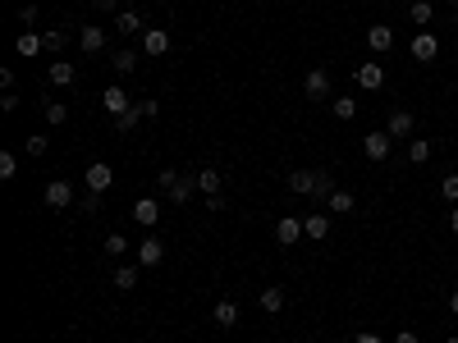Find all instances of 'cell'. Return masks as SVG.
<instances>
[{
  "instance_id": "32",
  "label": "cell",
  "mask_w": 458,
  "mask_h": 343,
  "mask_svg": "<svg viewBox=\"0 0 458 343\" xmlns=\"http://www.w3.org/2000/svg\"><path fill=\"white\" fill-rule=\"evenodd\" d=\"M115 74H133V69H138V55H133V51H115Z\"/></svg>"
},
{
  "instance_id": "35",
  "label": "cell",
  "mask_w": 458,
  "mask_h": 343,
  "mask_svg": "<svg viewBox=\"0 0 458 343\" xmlns=\"http://www.w3.org/2000/svg\"><path fill=\"white\" fill-rule=\"evenodd\" d=\"M440 197H445V202H458V174H445V183H440Z\"/></svg>"
},
{
  "instance_id": "14",
  "label": "cell",
  "mask_w": 458,
  "mask_h": 343,
  "mask_svg": "<svg viewBox=\"0 0 458 343\" xmlns=\"http://www.w3.org/2000/svg\"><path fill=\"white\" fill-rule=\"evenodd\" d=\"M142 51L147 55H165L170 51V33H165V28H147V33H142Z\"/></svg>"
},
{
  "instance_id": "22",
  "label": "cell",
  "mask_w": 458,
  "mask_h": 343,
  "mask_svg": "<svg viewBox=\"0 0 458 343\" xmlns=\"http://www.w3.org/2000/svg\"><path fill=\"white\" fill-rule=\"evenodd\" d=\"M261 311H270V316H275V311H285V289H275V284H270V289H261Z\"/></svg>"
},
{
  "instance_id": "38",
  "label": "cell",
  "mask_w": 458,
  "mask_h": 343,
  "mask_svg": "<svg viewBox=\"0 0 458 343\" xmlns=\"http://www.w3.org/2000/svg\"><path fill=\"white\" fill-rule=\"evenodd\" d=\"M96 206H101V192H92V188H87V197L78 202V211H96Z\"/></svg>"
},
{
  "instance_id": "5",
  "label": "cell",
  "mask_w": 458,
  "mask_h": 343,
  "mask_svg": "<svg viewBox=\"0 0 458 343\" xmlns=\"http://www.w3.org/2000/svg\"><path fill=\"white\" fill-rule=\"evenodd\" d=\"M367 46H372L376 55H385L389 46H394V28H389V23H372V28H367Z\"/></svg>"
},
{
  "instance_id": "16",
  "label": "cell",
  "mask_w": 458,
  "mask_h": 343,
  "mask_svg": "<svg viewBox=\"0 0 458 343\" xmlns=\"http://www.w3.org/2000/svg\"><path fill=\"white\" fill-rule=\"evenodd\" d=\"M78 46H83L87 55L105 51V28H78Z\"/></svg>"
},
{
  "instance_id": "23",
  "label": "cell",
  "mask_w": 458,
  "mask_h": 343,
  "mask_svg": "<svg viewBox=\"0 0 458 343\" xmlns=\"http://www.w3.org/2000/svg\"><path fill=\"white\" fill-rule=\"evenodd\" d=\"M408 161L426 165V161H431V142H426V137H413V142H408Z\"/></svg>"
},
{
  "instance_id": "1",
  "label": "cell",
  "mask_w": 458,
  "mask_h": 343,
  "mask_svg": "<svg viewBox=\"0 0 458 343\" xmlns=\"http://www.w3.org/2000/svg\"><path fill=\"white\" fill-rule=\"evenodd\" d=\"M156 188L165 192V197H170L174 206H183L193 197V188H197V174H179V170H161L156 174Z\"/></svg>"
},
{
  "instance_id": "9",
  "label": "cell",
  "mask_w": 458,
  "mask_h": 343,
  "mask_svg": "<svg viewBox=\"0 0 458 343\" xmlns=\"http://www.w3.org/2000/svg\"><path fill=\"white\" fill-rule=\"evenodd\" d=\"M303 92L311 96V101H316V96H330V74H326V69H307Z\"/></svg>"
},
{
  "instance_id": "4",
  "label": "cell",
  "mask_w": 458,
  "mask_h": 343,
  "mask_svg": "<svg viewBox=\"0 0 458 343\" xmlns=\"http://www.w3.org/2000/svg\"><path fill=\"white\" fill-rule=\"evenodd\" d=\"M285 183H289V192H298V197H316V188H321V174H316V170H294Z\"/></svg>"
},
{
  "instance_id": "6",
  "label": "cell",
  "mask_w": 458,
  "mask_h": 343,
  "mask_svg": "<svg viewBox=\"0 0 458 343\" xmlns=\"http://www.w3.org/2000/svg\"><path fill=\"white\" fill-rule=\"evenodd\" d=\"M413 129H417L413 110H389V124H385L389 137H413Z\"/></svg>"
},
{
  "instance_id": "43",
  "label": "cell",
  "mask_w": 458,
  "mask_h": 343,
  "mask_svg": "<svg viewBox=\"0 0 458 343\" xmlns=\"http://www.w3.org/2000/svg\"><path fill=\"white\" fill-rule=\"evenodd\" d=\"M357 343H385L381 335H357Z\"/></svg>"
},
{
  "instance_id": "30",
  "label": "cell",
  "mask_w": 458,
  "mask_h": 343,
  "mask_svg": "<svg viewBox=\"0 0 458 343\" xmlns=\"http://www.w3.org/2000/svg\"><path fill=\"white\" fill-rule=\"evenodd\" d=\"M138 120H142L138 105H133V110H124V115H115V133H133V129H138Z\"/></svg>"
},
{
  "instance_id": "26",
  "label": "cell",
  "mask_w": 458,
  "mask_h": 343,
  "mask_svg": "<svg viewBox=\"0 0 458 343\" xmlns=\"http://www.w3.org/2000/svg\"><path fill=\"white\" fill-rule=\"evenodd\" d=\"M326 206H330V211H353L357 197H353V192H344V188H335V192L326 197Z\"/></svg>"
},
{
  "instance_id": "45",
  "label": "cell",
  "mask_w": 458,
  "mask_h": 343,
  "mask_svg": "<svg viewBox=\"0 0 458 343\" xmlns=\"http://www.w3.org/2000/svg\"><path fill=\"white\" fill-rule=\"evenodd\" d=\"M450 229H454V233H458V211H450Z\"/></svg>"
},
{
  "instance_id": "36",
  "label": "cell",
  "mask_w": 458,
  "mask_h": 343,
  "mask_svg": "<svg viewBox=\"0 0 458 343\" xmlns=\"http://www.w3.org/2000/svg\"><path fill=\"white\" fill-rule=\"evenodd\" d=\"M18 23H23V28L37 23V5H33V0H28V5H18Z\"/></svg>"
},
{
  "instance_id": "41",
  "label": "cell",
  "mask_w": 458,
  "mask_h": 343,
  "mask_svg": "<svg viewBox=\"0 0 458 343\" xmlns=\"http://www.w3.org/2000/svg\"><path fill=\"white\" fill-rule=\"evenodd\" d=\"M96 9L101 14H120V0H96Z\"/></svg>"
},
{
  "instance_id": "37",
  "label": "cell",
  "mask_w": 458,
  "mask_h": 343,
  "mask_svg": "<svg viewBox=\"0 0 458 343\" xmlns=\"http://www.w3.org/2000/svg\"><path fill=\"white\" fill-rule=\"evenodd\" d=\"M46 146H51V142H46V137H28V156H46Z\"/></svg>"
},
{
  "instance_id": "39",
  "label": "cell",
  "mask_w": 458,
  "mask_h": 343,
  "mask_svg": "<svg viewBox=\"0 0 458 343\" xmlns=\"http://www.w3.org/2000/svg\"><path fill=\"white\" fill-rule=\"evenodd\" d=\"M138 110H142V120H156V115H161V101H138Z\"/></svg>"
},
{
  "instance_id": "44",
  "label": "cell",
  "mask_w": 458,
  "mask_h": 343,
  "mask_svg": "<svg viewBox=\"0 0 458 343\" xmlns=\"http://www.w3.org/2000/svg\"><path fill=\"white\" fill-rule=\"evenodd\" d=\"M450 311H454V316H458V289L450 293Z\"/></svg>"
},
{
  "instance_id": "25",
  "label": "cell",
  "mask_w": 458,
  "mask_h": 343,
  "mask_svg": "<svg viewBox=\"0 0 458 343\" xmlns=\"http://www.w3.org/2000/svg\"><path fill=\"white\" fill-rule=\"evenodd\" d=\"M115 289H120V293L138 289V266H120V270H115Z\"/></svg>"
},
{
  "instance_id": "12",
  "label": "cell",
  "mask_w": 458,
  "mask_h": 343,
  "mask_svg": "<svg viewBox=\"0 0 458 343\" xmlns=\"http://www.w3.org/2000/svg\"><path fill=\"white\" fill-rule=\"evenodd\" d=\"M110 179H115V170L105 161L87 165V188H92V192H105V188H110Z\"/></svg>"
},
{
  "instance_id": "24",
  "label": "cell",
  "mask_w": 458,
  "mask_h": 343,
  "mask_svg": "<svg viewBox=\"0 0 458 343\" xmlns=\"http://www.w3.org/2000/svg\"><path fill=\"white\" fill-rule=\"evenodd\" d=\"M220 183H225V174H216V170H202V174H197V188L207 192V197H216Z\"/></svg>"
},
{
  "instance_id": "28",
  "label": "cell",
  "mask_w": 458,
  "mask_h": 343,
  "mask_svg": "<svg viewBox=\"0 0 458 343\" xmlns=\"http://www.w3.org/2000/svg\"><path fill=\"white\" fill-rule=\"evenodd\" d=\"M330 110H335V120H353V115H357V101H353V96H335V101H330Z\"/></svg>"
},
{
  "instance_id": "13",
  "label": "cell",
  "mask_w": 458,
  "mask_h": 343,
  "mask_svg": "<svg viewBox=\"0 0 458 343\" xmlns=\"http://www.w3.org/2000/svg\"><path fill=\"white\" fill-rule=\"evenodd\" d=\"M101 105L110 115H124V110H133V101H129V92H124V87H105L101 92Z\"/></svg>"
},
{
  "instance_id": "19",
  "label": "cell",
  "mask_w": 458,
  "mask_h": 343,
  "mask_svg": "<svg viewBox=\"0 0 458 343\" xmlns=\"http://www.w3.org/2000/svg\"><path fill=\"white\" fill-rule=\"evenodd\" d=\"M211 320H216L220 330H234V325H239V302H216V311H211Z\"/></svg>"
},
{
  "instance_id": "21",
  "label": "cell",
  "mask_w": 458,
  "mask_h": 343,
  "mask_svg": "<svg viewBox=\"0 0 458 343\" xmlns=\"http://www.w3.org/2000/svg\"><path fill=\"white\" fill-rule=\"evenodd\" d=\"M46 78H51V83H55V87H69V83H74V78H78V69H74L69 60H55L51 69H46Z\"/></svg>"
},
{
  "instance_id": "20",
  "label": "cell",
  "mask_w": 458,
  "mask_h": 343,
  "mask_svg": "<svg viewBox=\"0 0 458 343\" xmlns=\"http://www.w3.org/2000/svg\"><path fill=\"white\" fill-rule=\"evenodd\" d=\"M303 233H307V238H316V243L330 238V215H321V211L307 215V220H303Z\"/></svg>"
},
{
  "instance_id": "18",
  "label": "cell",
  "mask_w": 458,
  "mask_h": 343,
  "mask_svg": "<svg viewBox=\"0 0 458 343\" xmlns=\"http://www.w3.org/2000/svg\"><path fill=\"white\" fill-rule=\"evenodd\" d=\"M133 220H138V224H147V229H151V224L161 220V206H156L151 197H138V202H133Z\"/></svg>"
},
{
  "instance_id": "29",
  "label": "cell",
  "mask_w": 458,
  "mask_h": 343,
  "mask_svg": "<svg viewBox=\"0 0 458 343\" xmlns=\"http://www.w3.org/2000/svg\"><path fill=\"white\" fill-rule=\"evenodd\" d=\"M64 120H69V105H64V101H46V124H51V129H60Z\"/></svg>"
},
{
  "instance_id": "3",
  "label": "cell",
  "mask_w": 458,
  "mask_h": 343,
  "mask_svg": "<svg viewBox=\"0 0 458 343\" xmlns=\"http://www.w3.org/2000/svg\"><path fill=\"white\" fill-rule=\"evenodd\" d=\"M408 51H413V60H417V64H431L435 55H440V37H435L431 28H422V33L413 37V46H408Z\"/></svg>"
},
{
  "instance_id": "31",
  "label": "cell",
  "mask_w": 458,
  "mask_h": 343,
  "mask_svg": "<svg viewBox=\"0 0 458 343\" xmlns=\"http://www.w3.org/2000/svg\"><path fill=\"white\" fill-rule=\"evenodd\" d=\"M101 252L105 257H124V252H129V238H124V233H110V238L101 243Z\"/></svg>"
},
{
  "instance_id": "8",
  "label": "cell",
  "mask_w": 458,
  "mask_h": 343,
  "mask_svg": "<svg viewBox=\"0 0 458 343\" xmlns=\"http://www.w3.org/2000/svg\"><path fill=\"white\" fill-rule=\"evenodd\" d=\"M357 87H362V92H381L385 87V69L381 64H357Z\"/></svg>"
},
{
  "instance_id": "46",
  "label": "cell",
  "mask_w": 458,
  "mask_h": 343,
  "mask_svg": "<svg viewBox=\"0 0 458 343\" xmlns=\"http://www.w3.org/2000/svg\"><path fill=\"white\" fill-rule=\"evenodd\" d=\"M445 343H458V335H450V339H445Z\"/></svg>"
},
{
  "instance_id": "7",
  "label": "cell",
  "mask_w": 458,
  "mask_h": 343,
  "mask_svg": "<svg viewBox=\"0 0 458 343\" xmlns=\"http://www.w3.org/2000/svg\"><path fill=\"white\" fill-rule=\"evenodd\" d=\"M275 238H280V248H294L298 238H307V233H303V220H294V215H285V220L275 224Z\"/></svg>"
},
{
  "instance_id": "2",
  "label": "cell",
  "mask_w": 458,
  "mask_h": 343,
  "mask_svg": "<svg viewBox=\"0 0 458 343\" xmlns=\"http://www.w3.org/2000/svg\"><path fill=\"white\" fill-rule=\"evenodd\" d=\"M42 202L51 206V211H69V206H74V183L69 179H51V183H46V192H42Z\"/></svg>"
},
{
  "instance_id": "33",
  "label": "cell",
  "mask_w": 458,
  "mask_h": 343,
  "mask_svg": "<svg viewBox=\"0 0 458 343\" xmlns=\"http://www.w3.org/2000/svg\"><path fill=\"white\" fill-rule=\"evenodd\" d=\"M14 174H18V156H14V151H0V179L9 183Z\"/></svg>"
},
{
  "instance_id": "27",
  "label": "cell",
  "mask_w": 458,
  "mask_h": 343,
  "mask_svg": "<svg viewBox=\"0 0 458 343\" xmlns=\"http://www.w3.org/2000/svg\"><path fill=\"white\" fill-rule=\"evenodd\" d=\"M408 18H413L417 28H426L431 23V0H413V5H408Z\"/></svg>"
},
{
  "instance_id": "10",
  "label": "cell",
  "mask_w": 458,
  "mask_h": 343,
  "mask_svg": "<svg viewBox=\"0 0 458 343\" xmlns=\"http://www.w3.org/2000/svg\"><path fill=\"white\" fill-rule=\"evenodd\" d=\"M165 261V243L161 238H142L138 243V266H161Z\"/></svg>"
},
{
  "instance_id": "40",
  "label": "cell",
  "mask_w": 458,
  "mask_h": 343,
  "mask_svg": "<svg viewBox=\"0 0 458 343\" xmlns=\"http://www.w3.org/2000/svg\"><path fill=\"white\" fill-rule=\"evenodd\" d=\"M0 110L14 115V110H18V96H14V92H5V96H0Z\"/></svg>"
},
{
  "instance_id": "34",
  "label": "cell",
  "mask_w": 458,
  "mask_h": 343,
  "mask_svg": "<svg viewBox=\"0 0 458 343\" xmlns=\"http://www.w3.org/2000/svg\"><path fill=\"white\" fill-rule=\"evenodd\" d=\"M42 42H46V51H51V55H60V51H64V33H60V28L42 33Z\"/></svg>"
},
{
  "instance_id": "17",
  "label": "cell",
  "mask_w": 458,
  "mask_h": 343,
  "mask_svg": "<svg viewBox=\"0 0 458 343\" xmlns=\"http://www.w3.org/2000/svg\"><path fill=\"white\" fill-rule=\"evenodd\" d=\"M14 51L23 55V60H33V55H42V51H46L42 33H33V28H28V33H23V37H18V42H14Z\"/></svg>"
},
{
  "instance_id": "15",
  "label": "cell",
  "mask_w": 458,
  "mask_h": 343,
  "mask_svg": "<svg viewBox=\"0 0 458 343\" xmlns=\"http://www.w3.org/2000/svg\"><path fill=\"white\" fill-rule=\"evenodd\" d=\"M115 28H120L124 37H133V33H147V23H142V14H138V9H120V14H115Z\"/></svg>"
},
{
  "instance_id": "47",
  "label": "cell",
  "mask_w": 458,
  "mask_h": 343,
  "mask_svg": "<svg viewBox=\"0 0 458 343\" xmlns=\"http://www.w3.org/2000/svg\"><path fill=\"white\" fill-rule=\"evenodd\" d=\"M445 5H458V0H445Z\"/></svg>"
},
{
  "instance_id": "42",
  "label": "cell",
  "mask_w": 458,
  "mask_h": 343,
  "mask_svg": "<svg viewBox=\"0 0 458 343\" xmlns=\"http://www.w3.org/2000/svg\"><path fill=\"white\" fill-rule=\"evenodd\" d=\"M394 343H422V339H417L413 330H399V335H394Z\"/></svg>"
},
{
  "instance_id": "11",
  "label": "cell",
  "mask_w": 458,
  "mask_h": 343,
  "mask_svg": "<svg viewBox=\"0 0 458 343\" xmlns=\"http://www.w3.org/2000/svg\"><path fill=\"white\" fill-rule=\"evenodd\" d=\"M362 151H367V161H385L389 156V133L381 129V133H367L362 137Z\"/></svg>"
}]
</instances>
